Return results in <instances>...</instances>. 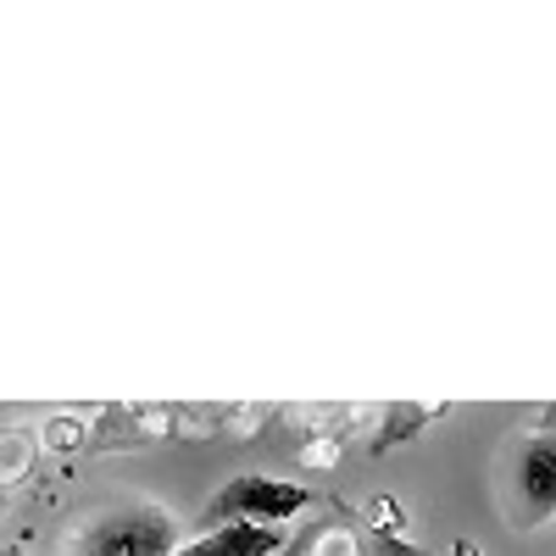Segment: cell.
I'll use <instances>...</instances> for the list:
<instances>
[{
    "label": "cell",
    "instance_id": "cell-1",
    "mask_svg": "<svg viewBox=\"0 0 556 556\" xmlns=\"http://www.w3.org/2000/svg\"><path fill=\"white\" fill-rule=\"evenodd\" d=\"M178 518L156 501H117L101 506L96 518H84L62 556H173L178 551Z\"/></svg>",
    "mask_w": 556,
    "mask_h": 556
},
{
    "label": "cell",
    "instance_id": "cell-2",
    "mask_svg": "<svg viewBox=\"0 0 556 556\" xmlns=\"http://www.w3.org/2000/svg\"><path fill=\"white\" fill-rule=\"evenodd\" d=\"M501 506L513 534L556 523V434H523L501 456Z\"/></svg>",
    "mask_w": 556,
    "mask_h": 556
},
{
    "label": "cell",
    "instance_id": "cell-3",
    "mask_svg": "<svg viewBox=\"0 0 556 556\" xmlns=\"http://www.w3.org/2000/svg\"><path fill=\"white\" fill-rule=\"evenodd\" d=\"M301 513H312V484L273 479V473H240L201 506V529L217 523H256V529H290Z\"/></svg>",
    "mask_w": 556,
    "mask_h": 556
},
{
    "label": "cell",
    "instance_id": "cell-4",
    "mask_svg": "<svg viewBox=\"0 0 556 556\" xmlns=\"http://www.w3.org/2000/svg\"><path fill=\"white\" fill-rule=\"evenodd\" d=\"M290 529H256V523H217L190 540H178L173 556H285Z\"/></svg>",
    "mask_w": 556,
    "mask_h": 556
},
{
    "label": "cell",
    "instance_id": "cell-5",
    "mask_svg": "<svg viewBox=\"0 0 556 556\" xmlns=\"http://www.w3.org/2000/svg\"><path fill=\"white\" fill-rule=\"evenodd\" d=\"M34 445H39V456H62V462L84 456L89 451V412H78V406L45 412L34 429Z\"/></svg>",
    "mask_w": 556,
    "mask_h": 556
},
{
    "label": "cell",
    "instance_id": "cell-6",
    "mask_svg": "<svg viewBox=\"0 0 556 556\" xmlns=\"http://www.w3.org/2000/svg\"><path fill=\"white\" fill-rule=\"evenodd\" d=\"M451 406H384L379 412V429H374V451H395V445H406V440H417L424 434V424L429 417H445Z\"/></svg>",
    "mask_w": 556,
    "mask_h": 556
},
{
    "label": "cell",
    "instance_id": "cell-7",
    "mask_svg": "<svg viewBox=\"0 0 556 556\" xmlns=\"http://www.w3.org/2000/svg\"><path fill=\"white\" fill-rule=\"evenodd\" d=\"M34 468H39V445H34V429H0V490L23 484Z\"/></svg>",
    "mask_w": 556,
    "mask_h": 556
},
{
    "label": "cell",
    "instance_id": "cell-8",
    "mask_svg": "<svg viewBox=\"0 0 556 556\" xmlns=\"http://www.w3.org/2000/svg\"><path fill=\"white\" fill-rule=\"evenodd\" d=\"M362 523H367V534H374V540H406L412 513H406V501H395V495H374V501L362 506Z\"/></svg>",
    "mask_w": 556,
    "mask_h": 556
},
{
    "label": "cell",
    "instance_id": "cell-9",
    "mask_svg": "<svg viewBox=\"0 0 556 556\" xmlns=\"http://www.w3.org/2000/svg\"><path fill=\"white\" fill-rule=\"evenodd\" d=\"M340 462H345V440H340V434H312V440H301V468L334 473Z\"/></svg>",
    "mask_w": 556,
    "mask_h": 556
},
{
    "label": "cell",
    "instance_id": "cell-10",
    "mask_svg": "<svg viewBox=\"0 0 556 556\" xmlns=\"http://www.w3.org/2000/svg\"><path fill=\"white\" fill-rule=\"evenodd\" d=\"M312 556H362V534L345 523H323L312 534Z\"/></svg>",
    "mask_w": 556,
    "mask_h": 556
},
{
    "label": "cell",
    "instance_id": "cell-11",
    "mask_svg": "<svg viewBox=\"0 0 556 556\" xmlns=\"http://www.w3.org/2000/svg\"><path fill=\"white\" fill-rule=\"evenodd\" d=\"M223 417H228V424H223L228 440H251V434H262V424H267L273 412L267 406H228Z\"/></svg>",
    "mask_w": 556,
    "mask_h": 556
},
{
    "label": "cell",
    "instance_id": "cell-12",
    "mask_svg": "<svg viewBox=\"0 0 556 556\" xmlns=\"http://www.w3.org/2000/svg\"><path fill=\"white\" fill-rule=\"evenodd\" d=\"M451 556H479V545H473V540H456V545H451Z\"/></svg>",
    "mask_w": 556,
    "mask_h": 556
},
{
    "label": "cell",
    "instance_id": "cell-13",
    "mask_svg": "<svg viewBox=\"0 0 556 556\" xmlns=\"http://www.w3.org/2000/svg\"><path fill=\"white\" fill-rule=\"evenodd\" d=\"M0 556H23V551H0Z\"/></svg>",
    "mask_w": 556,
    "mask_h": 556
}]
</instances>
